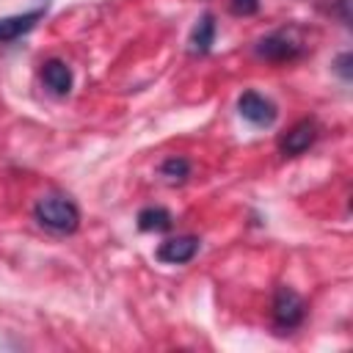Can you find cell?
<instances>
[{
    "label": "cell",
    "mask_w": 353,
    "mask_h": 353,
    "mask_svg": "<svg viewBox=\"0 0 353 353\" xmlns=\"http://www.w3.org/2000/svg\"><path fill=\"white\" fill-rule=\"evenodd\" d=\"M237 113H240L248 124H254V127H270V124L279 119L276 105H273L268 97L256 94V91L240 94V99H237Z\"/></svg>",
    "instance_id": "4"
},
{
    "label": "cell",
    "mask_w": 353,
    "mask_h": 353,
    "mask_svg": "<svg viewBox=\"0 0 353 353\" xmlns=\"http://www.w3.org/2000/svg\"><path fill=\"white\" fill-rule=\"evenodd\" d=\"M199 254V237L193 234H179V237H168L157 245L154 256L165 265H185Z\"/></svg>",
    "instance_id": "6"
},
{
    "label": "cell",
    "mask_w": 353,
    "mask_h": 353,
    "mask_svg": "<svg viewBox=\"0 0 353 353\" xmlns=\"http://www.w3.org/2000/svg\"><path fill=\"white\" fill-rule=\"evenodd\" d=\"M303 314H306L303 298L287 284L276 287V295H273V323H276V328L290 331V328L303 323Z\"/></svg>",
    "instance_id": "3"
},
{
    "label": "cell",
    "mask_w": 353,
    "mask_h": 353,
    "mask_svg": "<svg viewBox=\"0 0 353 353\" xmlns=\"http://www.w3.org/2000/svg\"><path fill=\"white\" fill-rule=\"evenodd\" d=\"M350 63H353V55H350V52H342V55L334 61V69H336V74H339L342 80H350V77H353Z\"/></svg>",
    "instance_id": "13"
},
{
    "label": "cell",
    "mask_w": 353,
    "mask_h": 353,
    "mask_svg": "<svg viewBox=\"0 0 353 353\" xmlns=\"http://www.w3.org/2000/svg\"><path fill=\"white\" fill-rule=\"evenodd\" d=\"M33 215L44 229H50L55 234H72L80 226V210L74 207V201H69L63 196L39 199L33 207Z\"/></svg>",
    "instance_id": "1"
},
{
    "label": "cell",
    "mask_w": 353,
    "mask_h": 353,
    "mask_svg": "<svg viewBox=\"0 0 353 353\" xmlns=\"http://www.w3.org/2000/svg\"><path fill=\"white\" fill-rule=\"evenodd\" d=\"M314 141H317V121H314V119H301V121H295V124L281 135L279 149H281L284 157H298V154H303Z\"/></svg>",
    "instance_id": "5"
},
{
    "label": "cell",
    "mask_w": 353,
    "mask_h": 353,
    "mask_svg": "<svg viewBox=\"0 0 353 353\" xmlns=\"http://www.w3.org/2000/svg\"><path fill=\"white\" fill-rule=\"evenodd\" d=\"M215 30H218L215 17H212L210 11H204V14L196 19L193 30H190L188 52H190V55H207V52L212 50V44H215Z\"/></svg>",
    "instance_id": "8"
},
{
    "label": "cell",
    "mask_w": 353,
    "mask_h": 353,
    "mask_svg": "<svg viewBox=\"0 0 353 353\" xmlns=\"http://www.w3.org/2000/svg\"><path fill=\"white\" fill-rule=\"evenodd\" d=\"M229 11L234 17H251L259 11V0H229Z\"/></svg>",
    "instance_id": "12"
},
{
    "label": "cell",
    "mask_w": 353,
    "mask_h": 353,
    "mask_svg": "<svg viewBox=\"0 0 353 353\" xmlns=\"http://www.w3.org/2000/svg\"><path fill=\"white\" fill-rule=\"evenodd\" d=\"M135 221H138L141 232H168L174 223V218L165 207H143Z\"/></svg>",
    "instance_id": "10"
},
{
    "label": "cell",
    "mask_w": 353,
    "mask_h": 353,
    "mask_svg": "<svg viewBox=\"0 0 353 353\" xmlns=\"http://www.w3.org/2000/svg\"><path fill=\"white\" fill-rule=\"evenodd\" d=\"M47 6L36 8V11H25V14H14V17H0V44L3 41H17L19 36H25L28 30L36 28L39 19H44Z\"/></svg>",
    "instance_id": "7"
},
{
    "label": "cell",
    "mask_w": 353,
    "mask_h": 353,
    "mask_svg": "<svg viewBox=\"0 0 353 353\" xmlns=\"http://www.w3.org/2000/svg\"><path fill=\"white\" fill-rule=\"evenodd\" d=\"M160 176H163L168 185H182V182L190 176V163H188L185 157L174 154V157L163 160V165H160Z\"/></svg>",
    "instance_id": "11"
},
{
    "label": "cell",
    "mask_w": 353,
    "mask_h": 353,
    "mask_svg": "<svg viewBox=\"0 0 353 353\" xmlns=\"http://www.w3.org/2000/svg\"><path fill=\"white\" fill-rule=\"evenodd\" d=\"M41 80H44V85H47L52 94H58V97H63V94L72 91V69H69L63 61H58V58L44 61V66H41Z\"/></svg>",
    "instance_id": "9"
},
{
    "label": "cell",
    "mask_w": 353,
    "mask_h": 353,
    "mask_svg": "<svg viewBox=\"0 0 353 353\" xmlns=\"http://www.w3.org/2000/svg\"><path fill=\"white\" fill-rule=\"evenodd\" d=\"M254 52L265 61H273V63H287V61H295L303 55V41L292 33V30H276L265 39L256 41Z\"/></svg>",
    "instance_id": "2"
}]
</instances>
